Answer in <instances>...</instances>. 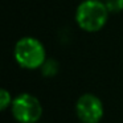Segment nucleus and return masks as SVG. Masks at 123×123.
Listing matches in <instances>:
<instances>
[{"instance_id": "obj_3", "label": "nucleus", "mask_w": 123, "mask_h": 123, "mask_svg": "<svg viewBox=\"0 0 123 123\" xmlns=\"http://www.w3.org/2000/svg\"><path fill=\"white\" fill-rule=\"evenodd\" d=\"M11 112L19 123H37L43 115V105L37 97L21 93L12 101Z\"/></svg>"}, {"instance_id": "obj_6", "label": "nucleus", "mask_w": 123, "mask_h": 123, "mask_svg": "<svg viewBox=\"0 0 123 123\" xmlns=\"http://www.w3.org/2000/svg\"><path fill=\"white\" fill-rule=\"evenodd\" d=\"M12 101H13V98L11 97V93L7 89H1L0 90V110L4 111L8 107H11Z\"/></svg>"}, {"instance_id": "obj_5", "label": "nucleus", "mask_w": 123, "mask_h": 123, "mask_svg": "<svg viewBox=\"0 0 123 123\" xmlns=\"http://www.w3.org/2000/svg\"><path fill=\"white\" fill-rule=\"evenodd\" d=\"M40 70H41V74H43L44 77L50 78V77L57 75V73H58V70H60V65L56 60L46 58L45 62L43 64V66L40 68Z\"/></svg>"}, {"instance_id": "obj_2", "label": "nucleus", "mask_w": 123, "mask_h": 123, "mask_svg": "<svg viewBox=\"0 0 123 123\" xmlns=\"http://www.w3.org/2000/svg\"><path fill=\"white\" fill-rule=\"evenodd\" d=\"M13 57L15 61L19 64V66L24 69H40L46 60L45 46L37 38L25 36L15 44Z\"/></svg>"}, {"instance_id": "obj_4", "label": "nucleus", "mask_w": 123, "mask_h": 123, "mask_svg": "<svg viewBox=\"0 0 123 123\" xmlns=\"http://www.w3.org/2000/svg\"><path fill=\"white\" fill-rule=\"evenodd\" d=\"M75 114L81 123H99L105 114L103 103L94 94H82L75 102Z\"/></svg>"}, {"instance_id": "obj_1", "label": "nucleus", "mask_w": 123, "mask_h": 123, "mask_svg": "<svg viewBox=\"0 0 123 123\" xmlns=\"http://www.w3.org/2000/svg\"><path fill=\"white\" fill-rule=\"evenodd\" d=\"M109 15L103 0H83L77 7L75 21L85 32H98L106 25Z\"/></svg>"}, {"instance_id": "obj_7", "label": "nucleus", "mask_w": 123, "mask_h": 123, "mask_svg": "<svg viewBox=\"0 0 123 123\" xmlns=\"http://www.w3.org/2000/svg\"><path fill=\"white\" fill-rule=\"evenodd\" d=\"M110 13H119L123 11V0H103Z\"/></svg>"}]
</instances>
